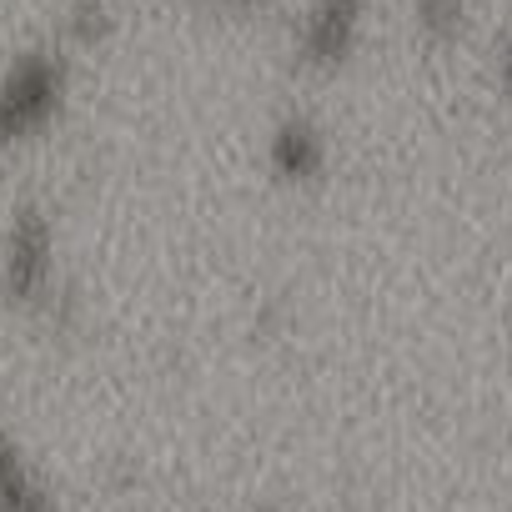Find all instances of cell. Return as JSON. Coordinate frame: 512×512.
I'll return each instance as SVG.
<instances>
[{"label":"cell","instance_id":"3","mask_svg":"<svg viewBox=\"0 0 512 512\" xmlns=\"http://www.w3.org/2000/svg\"><path fill=\"white\" fill-rule=\"evenodd\" d=\"M262 166L282 191H322L337 166V141L322 116L312 111H282L262 136Z\"/></svg>","mask_w":512,"mask_h":512},{"label":"cell","instance_id":"6","mask_svg":"<svg viewBox=\"0 0 512 512\" xmlns=\"http://www.w3.org/2000/svg\"><path fill=\"white\" fill-rule=\"evenodd\" d=\"M116 0H66L61 6V51H96L116 36Z\"/></svg>","mask_w":512,"mask_h":512},{"label":"cell","instance_id":"5","mask_svg":"<svg viewBox=\"0 0 512 512\" xmlns=\"http://www.w3.org/2000/svg\"><path fill=\"white\" fill-rule=\"evenodd\" d=\"M407 21L427 51H452L472 31V0H412Z\"/></svg>","mask_w":512,"mask_h":512},{"label":"cell","instance_id":"7","mask_svg":"<svg viewBox=\"0 0 512 512\" xmlns=\"http://www.w3.org/2000/svg\"><path fill=\"white\" fill-rule=\"evenodd\" d=\"M497 91H502L507 106H512V16H507V26H502V46H497Z\"/></svg>","mask_w":512,"mask_h":512},{"label":"cell","instance_id":"8","mask_svg":"<svg viewBox=\"0 0 512 512\" xmlns=\"http://www.w3.org/2000/svg\"><path fill=\"white\" fill-rule=\"evenodd\" d=\"M201 6H211L221 16H256V11H272L277 0H201Z\"/></svg>","mask_w":512,"mask_h":512},{"label":"cell","instance_id":"10","mask_svg":"<svg viewBox=\"0 0 512 512\" xmlns=\"http://www.w3.org/2000/svg\"><path fill=\"white\" fill-rule=\"evenodd\" d=\"M347 512H372V507H347Z\"/></svg>","mask_w":512,"mask_h":512},{"label":"cell","instance_id":"9","mask_svg":"<svg viewBox=\"0 0 512 512\" xmlns=\"http://www.w3.org/2000/svg\"><path fill=\"white\" fill-rule=\"evenodd\" d=\"M11 151H16V146H11L6 136H0V166H6V161H11Z\"/></svg>","mask_w":512,"mask_h":512},{"label":"cell","instance_id":"1","mask_svg":"<svg viewBox=\"0 0 512 512\" xmlns=\"http://www.w3.org/2000/svg\"><path fill=\"white\" fill-rule=\"evenodd\" d=\"M0 307L31 322H51L66 307L61 221L36 196L16 201L0 226Z\"/></svg>","mask_w":512,"mask_h":512},{"label":"cell","instance_id":"2","mask_svg":"<svg viewBox=\"0 0 512 512\" xmlns=\"http://www.w3.org/2000/svg\"><path fill=\"white\" fill-rule=\"evenodd\" d=\"M377 0H302L292 16V61L307 76H337L357 61Z\"/></svg>","mask_w":512,"mask_h":512},{"label":"cell","instance_id":"4","mask_svg":"<svg viewBox=\"0 0 512 512\" xmlns=\"http://www.w3.org/2000/svg\"><path fill=\"white\" fill-rule=\"evenodd\" d=\"M0 512H61L56 487L26 452V442L11 432L6 412H0Z\"/></svg>","mask_w":512,"mask_h":512}]
</instances>
